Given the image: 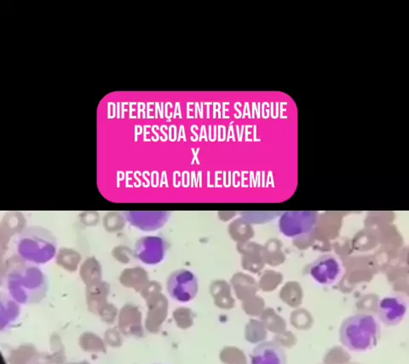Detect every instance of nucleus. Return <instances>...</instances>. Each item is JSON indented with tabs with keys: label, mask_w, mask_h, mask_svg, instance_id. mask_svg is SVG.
<instances>
[{
	"label": "nucleus",
	"mask_w": 409,
	"mask_h": 364,
	"mask_svg": "<svg viewBox=\"0 0 409 364\" xmlns=\"http://www.w3.org/2000/svg\"><path fill=\"white\" fill-rule=\"evenodd\" d=\"M261 106H262V117L263 119H269V113H270V111L269 109V108L270 106L269 103H267V105H266V102H264Z\"/></svg>",
	"instance_id": "obj_23"
},
{
	"label": "nucleus",
	"mask_w": 409,
	"mask_h": 364,
	"mask_svg": "<svg viewBox=\"0 0 409 364\" xmlns=\"http://www.w3.org/2000/svg\"><path fill=\"white\" fill-rule=\"evenodd\" d=\"M126 218L124 214L119 212H109L104 216L103 227L108 233H117L123 230L126 223Z\"/></svg>",
	"instance_id": "obj_15"
},
{
	"label": "nucleus",
	"mask_w": 409,
	"mask_h": 364,
	"mask_svg": "<svg viewBox=\"0 0 409 364\" xmlns=\"http://www.w3.org/2000/svg\"><path fill=\"white\" fill-rule=\"evenodd\" d=\"M159 116L160 117V119H163L164 117L162 116V114H161V109H160V103H155V112H154V118L155 119H158Z\"/></svg>",
	"instance_id": "obj_33"
},
{
	"label": "nucleus",
	"mask_w": 409,
	"mask_h": 364,
	"mask_svg": "<svg viewBox=\"0 0 409 364\" xmlns=\"http://www.w3.org/2000/svg\"><path fill=\"white\" fill-rule=\"evenodd\" d=\"M166 130H167V125H161V127H160V131H161V132H162V133L164 134V136H165V140H166V138H167V135H166V133H165V131H166Z\"/></svg>",
	"instance_id": "obj_44"
},
{
	"label": "nucleus",
	"mask_w": 409,
	"mask_h": 364,
	"mask_svg": "<svg viewBox=\"0 0 409 364\" xmlns=\"http://www.w3.org/2000/svg\"><path fill=\"white\" fill-rule=\"evenodd\" d=\"M285 105H287V103L286 102H281L279 104V107H280V109H281V112H280V118L281 119H287V116H284L283 115V113L286 111V108H284Z\"/></svg>",
	"instance_id": "obj_32"
},
{
	"label": "nucleus",
	"mask_w": 409,
	"mask_h": 364,
	"mask_svg": "<svg viewBox=\"0 0 409 364\" xmlns=\"http://www.w3.org/2000/svg\"><path fill=\"white\" fill-rule=\"evenodd\" d=\"M379 321L372 314L353 315L342 322L339 340L347 350L356 353L369 351L377 345L380 339Z\"/></svg>",
	"instance_id": "obj_2"
},
{
	"label": "nucleus",
	"mask_w": 409,
	"mask_h": 364,
	"mask_svg": "<svg viewBox=\"0 0 409 364\" xmlns=\"http://www.w3.org/2000/svg\"><path fill=\"white\" fill-rule=\"evenodd\" d=\"M281 248V241L275 239L269 240L263 248L262 255L263 259L269 264H278L282 262L284 259V254L282 253Z\"/></svg>",
	"instance_id": "obj_16"
},
{
	"label": "nucleus",
	"mask_w": 409,
	"mask_h": 364,
	"mask_svg": "<svg viewBox=\"0 0 409 364\" xmlns=\"http://www.w3.org/2000/svg\"><path fill=\"white\" fill-rule=\"evenodd\" d=\"M255 114H257V119H260L261 114H260V112H258V109H257V103H252V119H254V118H255Z\"/></svg>",
	"instance_id": "obj_35"
},
{
	"label": "nucleus",
	"mask_w": 409,
	"mask_h": 364,
	"mask_svg": "<svg viewBox=\"0 0 409 364\" xmlns=\"http://www.w3.org/2000/svg\"><path fill=\"white\" fill-rule=\"evenodd\" d=\"M181 138H183L184 140H185V128H184V125H180V127H179V136H178L177 140H179Z\"/></svg>",
	"instance_id": "obj_36"
},
{
	"label": "nucleus",
	"mask_w": 409,
	"mask_h": 364,
	"mask_svg": "<svg viewBox=\"0 0 409 364\" xmlns=\"http://www.w3.org/2000/svg\"><path fill=\"white\" fill-rule=\"evenodd\" d=\"M147 279L146 270L142 267H136L131 269H125L121 276L122 283L125 285H134L143 282Z\"/></svg>",
	"instance_id": "obj_17"
},
{
	"label": "nucleus",
	"mask_w": 409,
	"mask_h": 364,
	"mask_svg": "<svg viewBox=\"0 0 409 364\" xmlns=\"http://www.w3.org/2000/svg\"><path fill=\"white\" fill-rule=\"evenodd\" d=\"M147 108V105L142 102L137 103V119H141V113H142L143 111H145V108Z\"/></svg>",
	"instance_id": "obj_31"
},
{
	"label": "nucleus",
	"mask_w": 409,
	"mask_h": 364,
	"mask_svg": "<svg viewBox=\"0 0 409 364\" xmlns=\"http://www.w3.org/2000/svg\"><path fill=\"white\" fill-rule=\"evenodd\" d=\"M168 245L162 237L146 235L139 238L135 243L134 256L148 265H155L163 261Z\"/></svg>",
	"instance_id": "obj_7"
},
{
	"label": "nucleus",
	"mask_w": 409,
	"mask_h": 364,
	"mask_svg": "<svg viewBox=\"0 0 409 364\" xmlns=\"http://www.w3.org/2000/svg\"><path fill=\"white\" fill-rule=\"evenodd\" d=\"M193 105H194V103H190V102L187 103V119H194V118L191 114L193 112H194Z\"/></svg>",
	"instance_id": "obj_29"
},
{
	"label": "nucleus",
	"mask_w": 409,
	"mask_h": 364,
	"mask_svg": "<svg viewBox=\"0 0 409 364\" xmlns=\"http://www.w3.org/2000/svg\"><path fill=\"white\" fill-rule=\"evenodd\" d=\"M125 218L134 227L143 231H153L163 227L169 219L167 211H126Z\"/></svg>",
	"instance_id": "obj_9"
},
{
	"label": "nucleus",
	"mask_w": 409,
	"mask_h": 364,
	"mask_svg": "<svg viewBox=\"0 0 409 364\" xmlns=\"http://www.w3.org/2000/svg\"><path fill=\"white\" fill-rule=\"evenodd\" d=\"M166 289L174 300L180 303H189L198 294V278L189 269H177L168 276Z\"/></svg>",
	"instance_id": "obj_5"
},
{
	"label": "nucleus",
	"mask_w": 409,
	"mask_h": 364,
	"mask_svg": "<svg viewBox=\"0 0 409 364\" xmlns=\"http://www.w3.org/2000/svg\"><path fill=\"white\" fill-rule=\"evenodd\" d=\"M26 219L22 213L18 212H11L5 214L1 222V244L2 247L5 242L9 241L10 237L18 234H21L25 229Z\"/></svg>",
	"instance_id": "obj_11"
},
{
	"label": "nucleus",
	"mask_w": 409,
	"mask_h": 364,
	"mask_svg": "<svg viewBox=\"0 0 409 364\" xmlns=\"http://www.w3.org/2000/svg\"><path fill=\"white\" fill-rule=\"evenodd\" d=\"M134 254L131 248L125 245H119L113 248L112 255L117 261L122 264H127L131 261V256Z\"/></svg>",
	"instance_id": "obj_18"
},
{
	"label": "nucleus",
	"mask_w": 409,
	"mask_h": 364,
	"mask_svg": "<svg viewBox=\"0 0 409 364\" xmlns=\"http://www.w3.org/2000/svg\"><path fill=\"white\" fill-rule=\"evenodd\" d=\"M129 106H130V112H129V118L130 119H136L137 118V103H133V102H131V103H129Z\"/></svg>",
	"instance_id": "obj_22"
},
{
	"label": "nucleus",
	"mask_w": 409,
	"mask_h": 364,
	"mask_svg": "<svg viewBox=\"0 0 409 364\" xmlns=\"http://www.w3.org/2000/svg\"><path fill=\"white\" fill-rule=\"evenodd\" d=\"M226 105H229V103H223V104H222V106H223V112H222L223 113V119H229V116H226L225 115V113L228 112V110H229L228 108H225Z\"/></svg>",
	"instance_id": "obj_38"
},
{
	"label": "nucleus",
	"mask_w": 409,
	"mask_h": 364,
	"mask_svg": "<svg viewBox=\"0 0 409 364\" xmlns=\"http://www.w3.org/2000/svg\"><path fill=\"white\" fill-rule=\"evenodd\" d=\"M173 105L171 102H167L165 103V117L170 120L173 116V112H172Z\"/></svg>",
	"instance_id": "obj_21"
},
{
	"label": "nucleus",
	"mask_w": 409,
	"mask_h": 364,
	"mask_svg": "<svg viewBox=\"0 0 409 364\" xmlns=\"http://www.w3.org/2000/svg\"><path fill=\"white\" fill-rule=\"evenodd\" d=\"M173 118H174V119H177V118L182 119V118L181 112V107H180V103H179V102H177L176 104H175L174 112H173Z\"/></svg>",
	"instance_id": "obj_26"
},
{
	"label": "nucleus",
	"mask_w": 409,
	"mask_h": 364,
	"mask_svg": "<svg viewBox=\"0 0 409 364\" xmlns=\"http://www.w3.org/2000/svg\"><path fill=\"white\" fill-rule=\"evenodd\" d=\"M236 130H237V133H238L239 139H240V132H239V125H236Z\"/></svg>",
	"instance_id": "obj_50"
},
{
	"label": "nucleus",
	"mask_w": 409,
	"mask_h": 364,
	"mask_svg": "<svg viewBox=\"0 0 409 364\" xmlns=\"http://www.w3.org/2000/svg\"><path fill=\"white\" fill-rule=\"evenodd\" d=\"M213 104V119L217 118V113H218V119H220L222 116V112H221V105L219 103H212Z\"/></svg>",
	"instance_id": "obj_25"
},
{
	"label": "nucleus",
	"mask_w": 409,
	"mask_h": 364,
	"mask_svg": "<svg viewBox=\"0 0 409 364\" xmlns=\"http://www.w3.org/2000/svg\"><path fill=\"white\" fill-rule=\"evenodd\" d=\"M147 118L148 119H153L154 118V115H153L152 113H153V107H155V103H147Z\"/></svg>",
	"instance_id": "obj_24"
},
{
	"label": "nucleus",
	"mask_w": 409,
	"mask_h": 364,
	"mask_svg": "<svg viewBox=\"0 0 409 364\" xmlns=\"http://www.w3.org/2000/svg\"><path fill=\"white\" fill-rule=\"evenodd\" d=\"M164 108H165V106H164V103H160V109H161V114H162V116H163V117L165 116V114H164V112H165V111H164Z\"/></svg>",
	"instance_id": "obj_48"
},
{
	"label": "nucleus",
	"mask_w": 409,
	"mask_h": 364,
	"mask_svg": "<svg viewBox=\"0 0 409 364\" xmlns=\"http://www.w3.org/2000/svg\"><path fill=\"white\" fill-rule=\"evenodd\" d=\"M81 277L88 282L93 280H99L102 275V267L95 257H89L83 262L80 267Z\"/></svg>",
	"instance_id": "obj_14"
},
{
	"label": "nucleus",
	"mask_w": 409,
	"mask_h": 364,
	"mask_svg": "<svg viewBox=\"0 0 409 364\" xmlns=\"http://www.w3.org/2000/svg\"><path fill=\"white\" fill-rule=\"evenodd\" d=\"M204 105H207V118L210 119V105H211V103H204Z\"/></svg>",
	"instance_id": "obj_43"
},
{
	"label": "nucleus",
	"mask_w": 409,
	"mask_h": 364,
	"mask_svg": "<svg viewBox=\"0 0 409 364\" xmlns=\"http://www.w3.org/2000/svg\"><path fill=\"white\" fill-rule=\"evenodd\" d=\"M283 348L272 341L258 344L250 355V364H286Z\"/></svg>",
	"instance_id": "obj_10"
},
{
	"label": "nucleus",
	"mask_w": 409,
	"mask_h": 364,
	"mask_svg": "<svg viewBox=\"0 0 409 364\" xmlns=\"http://www.w3.org/2000/svg\"><path fill=\"white\" fill-rule=\"evenodd\" d=\"M245 116H248L249 117V119H252V113H251V111H250L249 103H248V102H246V103H245L244 111H243V114H242V119H245Z\"/></svg>",
	"instance_id": "obj_30"
},
{
	"label": "nucleus",
	"mask_w": 409,
	"mask_h": 364,
	"mask_svg": "<svg viewBox=\"0 0 409 364\" xmlns=\"http://www.w3.org/2000/svg\"><path fill=\"white\" fill-rule=\"evenodd\" d=\"M228 232L233 240L239 243L245 242L251 239L254 235L252 227L246 220L239 218L235 220L228 226Z\"/></svg>",
	"instance_id": "obj_13"
},
{
	"label": "nucleus",
	"mask_w": 409,
	"mask_h": 364,
	"mask_svg": "<svg viewBox=\"0 0 409 364\" xmlns=\"http://www.w3.org/2000/svg\"><path fill=\"white\" fill-rule=\"evenodd\" d=\"M194 106L197 108V110H198V113H199V118L200 119H204V114L201 113V110H200V105H199V103H194Z\"/></svg>",
	"instance_id": "obj_41"
},
{
	"label": "nucleus",
	"mask_w": 409,
	"mask_h": 364,
	"mask_svg": "<svg viewBox=\"0 0 409 364\" xmlns=\"http://www.w3.org/2000/svg\"><path fill=\"white\" fill-rule=\"evenodd\" d=\"M274 106H275V112H274V113H274V120H275V119H277L278 117H279V115H280V113H279V103L276 102Z\"/></svg>",
	"instance_id": "obj_45"
},
{
	"label": "nucleus",
	"mask_w": 409,
	"mask_h": 364,
	"mask_svg": "<svg viewBox=\"0 0 409 364\" xmlns=\"http://www.w3.org/2000/svg\"><path fill=\"white\" fill-rule=\"evenodd\" d=\"M121 103H117V113H116V118L117 119H119L121 118Z\"/></svg>",
	"instance_id": "obj_42"
},
{
	"label": "nucleus",
	"mask_w": 409,
	"mask_h": 364,
	"mask_svg": "<svg viewBox=\"0 0 409 364\" xmlns=\"http://www.w3.org/2000/svg\"><path fill=\"white\" fill-rule=\"evenodd\" d=\"M116 108L117 106L114 103H107V119H114L116 117Z\"/></svg>",
	"instance_id": "obj_20"
},
{
	"label": "nucleus",
	"mask_w": 409,
	"mask_h": 364,
	"mask_svg": "<svg viewBox=\"0 0 409 364\" xmlns=\"http://www.w3.org/2000/svg\"><path fill=\"white\" fill-rule=\"evenodd\" d=\"M407 303L401 295H391L382 298L378 305L379 321L388 327L398 325L407 315Z\"/></svg>",
	"instance_id": "obj_8"
},
{
	"label": "nucleus",
	"mask_w": 409,
	"mask_h": 364,
	"mask_svg": "<svg viewBox=\"0 0 409 364\" xmlns=\"http://www.w3.org/2000/svg\"><path fill=\"white\" fill-rule=\"evenodd\" d=\"M205 138V139H206V140H207V130H206V125H201V129H200V137H199V138H200V139H199V140H201V138Z\"/></svg>",
	"instance_id": "obj_37"
},
{
	"label": "nucleus",
	"mask_w": 409,
	"mask_h": 364,
	"mask_svg": "<svg viewBox=\"0 0 409 364\" xmlns=\"http://www.w3.org/2000/svg\"><path fill=\"white\" fill-rule=\"evenodd\" d=\"M177 126H176L175 125H171V126L169 127L170 140H171V141H175V140H176V138H177Z\"/></svg>",
	"instance_id": "obj_27"
},
{
	"label": "nucleus",
	"mask_w": 409,
	"mask_h": 364,
	"mask_svg": "<svg viewBox=\"0 0 409 364\" xmlns=\"http://www.w3.org/2000/svg\"><path fill=\"white\" fill-rule=\"evenodd\" d=\"M7 288L13 299L20 304H37L46 296L47 281L37 265L21 258L7 275Z\"/></svg>",
	"instance_id": "obj_1"
},
{
	"label": "nucleus",
	"mask_w": 409,
	"mask_h": 364,
	"mask_svg": "<svg viewBox=\"0 0 409 364\" xmlns=\"http://www.w3.org/2000/svg\"><path fill=\"white\" fill-rule=\"evenodd\" d=\"M244 129H245V126H244V125H242V126H241V132H240V139H239L240 141L241 140L242 135H243V131H244Z\"/></svg>",
	"instance_id": "obj_49"
},
{
	"label": "nucleus",
	"mask_w": 409,
	"mask_h": 364,
	"mask_svg": "<svg viewBox=\"0 0 409 364\" xmlns=\"http://www.w3.org/2000/svg\"><path fill=\"white\" fill-rule=\"evenodd\" d=\"M308 274L322 286H332L339 281L344 275V267L337 257L324 254L317 258L308 267Z\"/></svg>",
	"instance_id": "obj_6"
},
{
	"label": "nucleus",
	"mask_w": 409,
	"mask_h": 364,
	"mask_svg": "<svg viewBox=\"0 0 409 364\" xmlns=\"http://www.w3.org/2000/svg\"><path fill=\"white\" fill-rule=\"evenodd\" d=\"M56 261L57 265L65 269L74 271L81 262V254L73 248H60L56 256Z\"/></svg>",
	"instance_id": "obj_12"
},
{
	"label": "nucleus",
	"mask_w": 409,
	"mask_h": 364,
	"mask_svg": "<svg viewBox=\"0 0 409 364\" xmlns=\"http://www.w3.org/2000/svg\"><path fill=\"white\" fill-rule=\"evenodd\" d=\"M238 103H239V102H236V103H235V109L236 110V112L239 113V116L240 117V118H242L241 111H240V108H238Z\"/></svg>",
	"instance_id": "obj_47"
},
{
	"label": "nucleus",
	"mask_w": 409,
	"mask_h": 364,
	"mask_svg": "<svg viewBox=\"0 0 409 364\" xmlns=\"http://www.w3.org/2000/svg\"><path fill=\"white\" fill-rule=\"evenodd\" d=\"M129 103L125 102V103H121V119H125V113L126 111H128Z\"/></svg>",
	"instance_id": "obj_34"
},
{
	"label": "nucleus",
	"mask_w": 409,
	"mask_h": 364,
	"mask_svg": "<svg viewBox=\"0 0 409 364\" xmlns=\"http://www.w3.org/2000/svg\"><path fill=\"white\" fill-rule=\"evenodd\" d=\"M226 135V127L224 125H218V140L223 141Z\"/></svg>",
	"instance_id": "obj_28"
},
{
	"label": "nucleus",
	"mask_w": 409,
	"mask_h": 364,
	"mask_svg": "<svg viewBox=\"0 0 409 364\" xmlns=\"http://www.w3.org/2000/svg\"><path fill=\"white\" fill-rule=\"evenodd\" d=\"M56 237L40 225H29L18 235L16 252L22 260L33 265L50 261L56 254Z\"/></svg>",
	"instance_id": "obj_3"
},
{
	"label": "nucleus",
	"mask_w": 409,
	"mask_h": 364,
	"mask_svg": "<svg viewBox=\"0 0 409 364\" xmlns=\"http://www.w3.org/2000/svg\"><path fill=\"white\" fill-rule=\"evenodd\" d=\"M234 122L232 121L231 123H230V125H229V128H228V138H230L232 137V138L235 140V136H234V129H233V124Z\"/></svg>",
	"instance_id": "obj_40"
},
{
	"label": "nucleus",
	"mask_w": 409,
	"mask_h": 364,
	"mask_svg": "<svg viewBox=\"0 0 409 364\" xmlns=\"http://www.w3.org/2000/svg\"><path fill=\"white\" fill-rule=\"evenodd\" d=\"M142 130H143V128L141 125H135V135H136V137H137V135H140L142 132Z\"/></svg>",
	"instance_id": "obj_39"
},
{
	"label": "nucleus",
	"mask_w": 409,
	"mask_h": 364,
	"mask_svg": "<svg viewBox=\"0 0 409 364\" xmlns=\"http://www.w3.org/2000/svg\"><path fill=\"white\" fill-rule=\"evenodd\" d=\"M318 213L314 211H288L281 214L279 229L284 235L300 238L316 226Z\"/></svg>",
	"instance_id": "obj_4"
},
{
	"label": "nucleus",
	"mask_w": 409,
	"mask_h": 364,
	"mask_svg": "<svg viewBox=\"0 0 409 364\" xmlns=\"http://www.w3.org/2000/svg\"><path fill=\"white\" fill-rule=\"evenodd\" d=\"M270 107H271V109H270L271 117H272L273 119H274V103L272 102V103H270Z\"/></svg>",
	"instance_id": "obj_46"
},
{
	"label": "nucleus",
	"mask_w": 409,
	"mask_h": 364,
	"mask_svg": "<svg viewBox=\"0 0 409 364\" xmlns=\"http://www.w3.org/2000/svg\"><path fill=\"white\" fill-rule=\"evenodd\" d=\"M79 218L84 225L87 227H92L97 225L100 221V215L97 212L94 211H87L82 212L79 215Z\"/></svg>",
	"instance_id": "obj_19"
}]
</instances>
